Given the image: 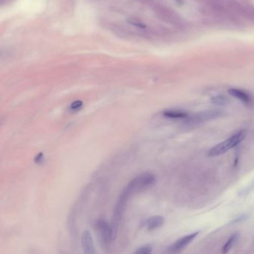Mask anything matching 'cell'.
I'll use <instances>...</instances> for the list:
<instances>
[{
	"label": "cell",
	"mask_w": 254,
	"mask_h": 254,
	"mask_svg": "<svg viewBox=\"0 0 254 254\" xmlns=\"http://www.w3.org/2000/svg\"><path fill=\"white\" fill-rule=\"evenodd\" d=\"M156 177L153 174L143 173L135 177L128 183L117 202L114 212V217L121 218L125 211L127 202L131 197L144 189H149L155 184Z\"/></svg>",
	"instance_id": "1"
},
{
	"label": "cell",
	"mask_w": 254,
	"mask_h": 254,
	"mask_svg": "<svg viewBox=\"0 0 254 254\" xmlns=\"http://www.w3.org/2000/svg\"><path fill=\"white\" fill-rule=\"evenodd\" d=\"M247 136V132L245 130H241L237 133L232 135L228 139L216 145L208 151L209 157H213L222 155L227 153L229 150L237 146L243 141Z\"/></svg>",
	"instance_id": "2"
},
{
	"label": "cell",
	"mask_w": 254,
	"mask_h": 254,
	"mask_svg": "<svg viewBox=\"0 0 254 254\" xmlns=\"http://www.w3.org/2000/svg\"><path fill=\"white\" fill-rule=\"evenodd\" d=\"M96 230L98 233L99 239L104 247H108L109 244L113 242L116 236L112 230V225L109 224L106 220L100 218L96 221Z\"/></svg>",
	"instance_id": "3"
},
{
	"label": "cell",
	"mask_w": 254,
	"mask_h": 254,
	"mask_svg": "<svg viewBox=\"0 0 254 254\" xmlns=\"http://www.w3.org/2000/svg\"><path fill=\"white\" fill-rule=\"evenodd\" d=\"M221 115V112L220 110L203 111L192 115L191 116H188L185 119V122H186V124H189V125H195V124L202 123V122H205L207 121L216 119V118L219 117Z\"/></svg>",
	"instance_id": "4"
},
{
	"label": "cell",
	"mask_w": 254,
	"mask_h": 254,
	"mask_svg": "<svg viewBox=\"0 0 254 254\" xmlns=\"http://www.w3.org/2000/svg\"><path fill=\"white\" fill-rule=\"evenodd\" d=\"M198 234V233L196 232V233L187 235V236H184L182 238H181V239H178V240L169 247V252L173 253H179L180 251H181L182 250L184 249L188 245H189V244L196 238Z\"/></svg>",
	"instance_id": "5"
},
{
	"label": "cell",
	"mask_w": 254,
	"mask_h": 254,
	"mask_svg": "<svg viewBox=\"0 0 254 254\" xmlns=\"http://www.w3.org/2000/svg\"><path fill=\"white\" fill-rule=\"evenodd\" d=\"M81 244L85 253L94 254L96 253L92 236L89 230H85L82 234Z\"/></svg>",
	"instance_id": "6"
},
{
	"label": "cell",
	"mask_w": 254,
	"mask_h": 254,
	"mask_svg": "<svg viewBox=\"0 0 254 254\" xmlns=\"http://www.w3.org/2000/svg\"><path fill=\"white\" fill-rule=\"evenodd\" d=\"M228 93L234 97L235 99H238L242 103L245 104L250 105L253 103V98L250 94H248L247 92L244 91L242 90H239V89L236 88H231L228 90Z\"/></svg>",
	"instance_id": "7"
},
{
	"label": "cell",
	"mask_w": 254,
	"mask_h": 254,
	"mask_svg": "<svg viewBox=\"0 0 254 254\" xmlns=\"http://www.w3.org/2000/svg\"><path fill=\"white\" fill-rule=\"evenodd\" d=\"M163 218L161 216H153L146 221V227L148 230H154L159 228L163 224Z\"/></svg>",
	"instance_id": "8"
},
{
	"label": "cell",
	"mask_w": 254,
	"mask_h": 254,
	"mask_svg": "<svg viewBox=\"0 0 254 254\" xmlns=\"http://www.w3.org/2000/svg\"><path fill=\"white\" fill-rule=\"evenodd\" d=\"M163 116L169 119H186L188 116V113L187 112L182 111V110H165L163 113Z\"/></svg>",
	"instance_id": "9"
},
{
	"label": "cell",
	"mask_w": 254,
	"mask_h": 254,
	"mask_svg": "<svg viewBox=\"0 0 254 254\" xmlns=\"http://www.w3.org/2000/svg\"><path fill=\"white\" fill-rule=\"evenodd\" d=\"M239 233H234L233 235H232L230 237V239L227 240V242L224 244V245L222 247V253H227L232 247H233V245L236 244V242L238 241L239 239Z\"/></svg>",
	"instance_id": "10"
},
{
	"label": "cell",
	"mask_w": 254,
	"mask_h": 254,
	"mask_svg": "<svg viewBox=\"0 0 254 254\" xmlns=\"http://www.w3.org/2000/svg\"><path fill=\"white\" fill-rule=\"evenodd\" d=\"M212 102L217 105H225L228 102V100L222 96H216L212 98Z\"/></svg>",
	"instance_id": "11"
},
{
	"label": "cell",
	"mask_w": 254,
	"mask_h": 254,
	"mask_svg": "<svg viewBox=\"0 0 254 254\" xmlns=\"http://www.w3.org/2000/svg\"><path fill=\"white\" fill-rule=\"evenodd\" d=\"M152 253V246L149 245H144V246L138 248L136 251L135 252V253L136 254H149Z\"/></svg>",
	"instance_id": "12"
},
{
	"label": "cell",
	"mask_w": 254,
	"mask_h": 254,
	"mask_svg": "<svg viewBox=\"0 0 254 254\" xmlns=\"http://www.w3.org/2000/svg\"><path fill=\"white\" fill-rule=\"evenodd\" d=\"M83 103L82 101L77 100L71 104V105H70V109H71V110H73V111H77V110H80V108L83 107Z\"/></svg>",
	"instance_id": "13"
},
{
	"label": "cell",
	"mask_w": 254,
	"mask_h": 254,
	"mask_svg": "<svg viewBox=\"0 0 254 254\" xmlns=\"http://www.w3.org/2000/svg\"><path fill=\"white\" fill-rule=\"evenodd\" d=\"M43 160H44V156H43V154H42V153H39V154H38V155L36 156V157H35V159H34L35 163H37V164H40V163H42Z\"/></svg>",
	"instance_id": "14"
}]
</instances>
